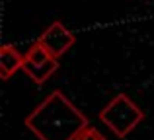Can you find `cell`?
Segmentation results:
<instances>
[{
    "mask_svg": "<svg viewBox=\"0 0 154 140\" xmlns=\"http://www.w3.org/2000/svg\"><path fill=\"white\" fill-rule=\"evenodd\" d=\"M37 41L49 51L53 58H59L76 43V37L63 22H53L45 31L37 37Z\"/></svg>",
    "mask_w": 154,
    "mask_h": 140,
    "instance_id": "obj_3",
    "label": "cell"
},
{
    "mask_svg": "<svg viewBox=\"0 0 154 140\" xmlns=\"http://www.w3.org/2000/svg\"><path fill=\"white\" fill-rule=\"evenodd\" d=\"M23 123L39 140H74L88 127L86 115L59 90L47 95Z\"/></svg>",
    "mask_w": 154,
    "mask_h": 140,
    "instance_id": "obj_1",
    "label": "cell"
},
{
    "mask_svg": "<svg viewBox=\"0 0 154 140\" xmlns=\"http://www.w3.org/2000/svg\"><path fill=\"white\" fill-rule=\"evenodd\" d=\"M22 70L26 72V74L29 76V78L33 80L37 86H41V84H45L47 80H49L51 76L59 70V61H57V58H53V61L45 62V64H39V66L29 64V62H23V68Z\"/></svg>",
    "mask_w": 154,
    "mask_h": 140,
    "instance_id": "obj_5",
    "label": "cell"
},
{
    "mask_svg": "<svg viewBox=\"0 0 154 140\" xmlns=\"http://www.w3.org/2000/svg\"><path fill=\"white\" fill-rule=\"evenodd\" d=\"M23 62H26V58L16 47L8 45V43L2 45V49H0V78L10 80L12 74L23 68Z\"/></svg>",
    "mask_w": 154,
    "mask_h": 140,
    "instance_id": "obj_4",
    "label": "cell"
},
{
    "mask_svg": "<svg viewBox=\"0 0 154 140\" xmlns=\"http://www.w3.org/2000/svg\"><path fill=\"white\" fill-rule=\"evenodd\" d=\"M74 140H105V136L100 133L98 129H96V127H90V125H88L84 130H80V134Z\"/></svg>",
    "mask_w": 154,
    "mask_h": 140,
    "instance_id": "obj_7",
    "label": "cell"
},
{
    "mask_svg": "<svg viewBox=\"0 0 154 140\" xmlns=\"http://www.w3.org/2000/svg\"><path fill=\"white\" fill-rule=\"evenodd\" d=\"M143 119H144V111L125 94H117L100 111V121L117 138H125L127 134H131L137 129V125H140Z\"/></svg>",
    "mask_w": 154,
    "mask_h": 140,
    "instance_id": "obj_2",
    "label": "cell"
},
{
    "mask_svg": "<svg viewBox=\"0 0 154 140\" xmlns=\"http://www.w3.org/2000/svg\"><path fill=\"white\" fill-rule=\"evenodd\" d=\"M23 58H26V62H29V64H35V66L45 64V62L53 61V57L49 55V51H47L39 41H35L33 45L27 49V53L23 55Z\"/></svg>",
    "mask_w": 154,
    "mask_h": 140,
    "instance_id": "obj_6",
    "label": "cell"
}]
</instances>
